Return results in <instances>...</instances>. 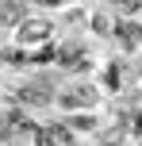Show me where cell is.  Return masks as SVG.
I'll return each mask as SVG.
<instances>
[{
  "instance_id": "3957f363",
  "label": "cell",
  "mask_w": 142,
  "mask_h": 146,
  "mask_svg": "<svg viewBox=\"0 0 142 146\" xmlns=\"http://www.w3.org/2000/svg\"><path fill=\"white\" fill-rule=\"evenodd\" d=\"M35 38H50V27H46V23H23L19 42H35Z\"/></svg>"
},
{
  "instance_id": "277c9868",
  "label": "cell",
  "mask_w": 142,
  "mask_h": 146,
  "mask_svg": "<svg viewBox=\"0 0 142 146\" xmlns=\"http://www.w3.org/2000/svg\"><path fill=\"white\" fill-rule=\"evenodd\" d=\"M115 4H119V12H138L142 0H115Z\"/></svg>"
},
{
  "instance_id": "6da1fadb",
  "label": "cell",
  "mask_w": 142,
  "mask_h": 146,
  "mask_svg": "<svg viewBox=\"0 0 142 146\" xmlns=\"http://www.w3.org/2000/svg\"><path fill=\"white\" fill-rule=\"evenodd\" d=\"M115 38L123 42V50H138V46H142V23L119 19V23H115Z\"/></svg>"
},
{
  "instance_id": "7a4b0ae2",
  "label": "cell",
  "mask_w": 142,
  "mask_h": 146,
  "mask_svg": "<svg viewBox=\"0 0 142 146\" xmlns=\"http://www.w3.org/2000/svg\"><path fill=\"white\" fill-rule=\"evenodd\" d=\"M92 100H96V92H92L89 85H77L73 92H61V96H58V104H61V108H89Z\"/></svg>"
},
{
  "instance_id": "5b68a950",
  "label": "cell",
  "mask_w": 142,
  "mask_h": 146,
  "mask_svg": "<svg viewBox=\"0 0 142 146\" xmlns=\"http://www.w3.org/2000/svg\"><path fill=\"white\" fill-rule=\"evenodd\" d=\"M92 27H96V35H108V19H104V15H96V19H92Z\"/></svg>"
}]
</instances>
